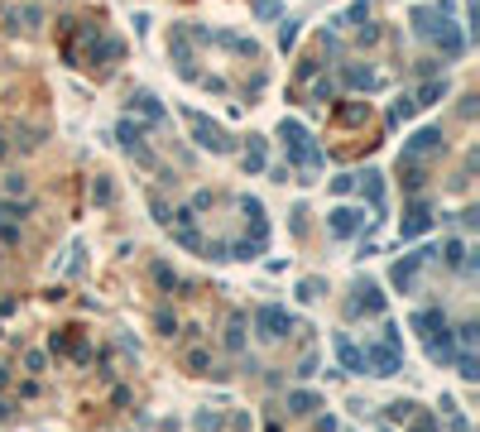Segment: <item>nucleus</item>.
<instances>
[]
</instances>
